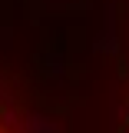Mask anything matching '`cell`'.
Listing matches in <instances>:
<instances>
[{
	"instance_id": "1",
	"label": "cell",
	"mask_w": 129,
	"mask_h": 133,
	"mask_svg": "<svg viewBox=\"0 0 129 133\" xmlns=\"http://www.w3.org/2000/svg\"><path fill=\"white\" fill-rule=\"evenodd\" d=\"M0 133H56L53 116L7 66H0Z\"/></svg>"
},
{
	"instance_id": "2",
	"label": "cell",
	"mask_w": 129,
	"mask_h": 133,
	"mask_svg": "<svg viewBox=\"0 0 129 133\" xmlns=\"http://www.w3.org/2000/svg\"><path fill=\"white\" fill-rule=\"evenodd\" d=\"M116 133H129V93H126V103H123V113H119V127Z\"/></svg>"
}]
</instances>
